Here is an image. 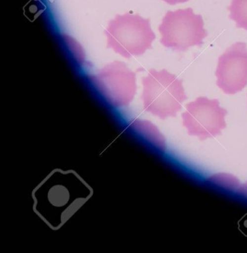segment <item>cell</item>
<instances>
[{
  "label": "cell",
  "mask_w": 247,
  "mask_h": 253,
  "mask_svg": "<svg viewBox=\"0 0 247 253\" xmlns=\"http://www.w3.org/2000/svg\"><path fill=\"white\" fill-rule=\"evenodd\" d=\"M105 35L107 48L125 58L143 55L152 48V42L156 38L149 19L130 13L117 14L109 22Z\"/></svg>",
  "instance_id": "6da1fadb"
},
{
  "label": "cell",
  "mask_w": 247,
  "mask_h": 253,
  "mask_svg": "<svg viewBox=\"0 0 247 253\" xmlns=\"http://www.w3.org/2000/svg\"><path fill=\"white\" fill-rule=\"evenodd\" d=\"M142 83L145 109L161 119L174 118L187 99L183 81L165 69H151Z\"/></svg>",
  "instance_id": "7a4b0ae2"
},
{
  "label": "cell",
  "mask_w": 247,
  "mask_h": 253,
  "mask_svg": "<svg viewBox=\"0 0 247 253\" xmlns=\"http://www.w3.org/2000/svg\"><path fill=\"white\" fill-rule=\"evenodd\" d=\"M158 31L164 46L180 51L201 46L208 35L202 16L195 14L192 8L167 11Z\"/></svg>",
  "instance_id": "3957f363"
},
{
  "label": "cell",
  "mask_w": 247,
  "mask_h": 253,
  "mask_svg": "<svg viewBox=\"0 0 247 253\" xmlns=\"http://www.w3.org/2000/svg\"><path fill=\"white\" fill-rule=\"evenodd\" d=\"M186 108L182 119L189 135L195 136L203 141L221 134L226 127L225 118L227 111L220 107L216 99L200 97L188 103Z\"/></svg>",
  "instance_id": "277c9868"
},
{
  "label": "cell",
  "mask_w": 247,
  "mask_h": 253,
  "mask_svg": "<svg viewBox=\"0 0 247 253\" xmlns=\"http://www.w3.org/2000/svg\"><path fill=\"white\" fill-rule=\"evenodd\" d=\"M215 75L216 84L225 94L232 95L247 86V43L235 42L219 57Z\"/></svg>",
  "instance_id": "5b68a950"
},
{
  "label": "cell",
  "mask_w": 247,
  "mask_h": 253,
  "mask_svg": "<svg viewBox=\"0 0 247 253\" xmlns=\"http://www.w3.org/2000/svg\"><path fill=\"white\" fill-rule=\"evenodd\" d=\"M99 89L112 101L125 103L136 93V75L122 62L114 61L91 77Z\"/></svg>",
  "instance_id": "8992f818"
},
{
  "label": "cell",
  "mask_w": 247,
  "mask_h": 253,
  "mask_svg": "<svg viewBox=\"0 0 247 253\" xmlns=\"http://www.w3.org/2000/svg\"><path fill=\"white\" fill-rule=\"evenodd\" d=\"M228 9L237 27L247 31V0H232Z\"/></svg>",
  "instance_id": "52a82bcc"
},
{
  "label": "cell",
  "mask_w": 247,
  "mask_h": 253,
  "mask_svg": "<svg viewBox=\"0 0 247 253\" xmlns=\"http://www.w3.org/2000/svg\"><path fill=\"white\" fill-rule=\"evenodd\" d=\"M166 3L169 4L171 5H174L176 4L183 3V2H188L189 0H163Z\"/></svg>",
  "instance_id": "ba28073f"
}]
</instances>
